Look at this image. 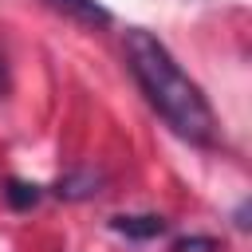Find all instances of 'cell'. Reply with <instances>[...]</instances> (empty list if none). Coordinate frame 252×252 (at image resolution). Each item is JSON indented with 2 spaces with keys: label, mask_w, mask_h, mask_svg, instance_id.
Here are the masks:
<instances>
[{
  "label": "cell",
  "mask_w": 252,
  "mask_h": 252,
  "mask_svg": "<svg viewBox=\"0 0 252 252\" xmlns=\"http://www.w3.org/2000/svg\"><path fill=\"white\" fill-rule=\"evenodd\" d=\"M126 59H130V71H134L138 87L146 91L150 106L169 122L173 134H181L197 146H209L217 138V118H213L209 98L177 67V59L165 51V43L154 32L126 28Z\"/></svg>",
  "instance_id": "cell-1"
},
{
  "label": "cell",
  "mask_w": 252,
  "mask_h": 252,
  "mask_svg": "<svg viewBox=\"0 0 252 252\" xmlns=\"http://www.w3.org/2000/svg\"><path fill=\"white\" fill-rule=\"evenodd\" d=\"M110 228L118 236H130V240H154L161 236L169 224L158 217V213H138V217H110Z\"/></svg>",
  "instance_id": "cell-2"
},
{
  "label": "cell",
  "mask_w": 252,
  "mask_h": 252,
  "mask_svg": "<svg viewBox=\"0 0 252 252\" xmlns=\"http://www.w3.org/2000/svg\"><path fill=\"white\" fill-rule=\"evenodd\" d=\"M98 185H102V173H94V169H79V173L59 177V181H55V193L67 197V201H83V197L98 193Z\"/></svg>",
  "instance_id": "cell-3"
},
{
  "label": "cell",
  "mask_w": 252,
  "mask_h": 252,
  "mask_svg": "<svg viewBox=\"0 0 252 252\" xmlns=\"http://www.w3.org/2000/svg\"><path fill=\"white\" fill-rule=\"evenodd\" d=\"M55 8H67L71 16L87 20V24H110V12L98 4V0H51Z\"/></svg>",
  "instance_id": "cell-4"
},
{
  "label": "cell",
  "mask_w": 252,
  "mask_h": 252,
  "mask_svg": "<svg viewBox=\"0 0 252 252\" xmlns=\"http://www.w3.org/2000/svg\"><path fill=\"white\" fill-rule=\"evenodd\" d=\"M4 197H8V205H12V209H32V205H39L43 189H39V185H32V181L12 177V181H8V189H4Z\"/></svg>",
  "instance_id": "cell-5"
},
{
  "label": "cell",
  "mask_w": 252,
  "mask_h": 252,
  "mask_svg": "<svg viewBox=\"0 0 252 252\" xmlns=\"http://www.w3.org/2000/svg\"><path fill=\"white\" fill-rule=\"evenodd\" d=\"M173 252H217V240H213V236L193 232V236H181V240L173 244Z\"/></svg>",
  "instance_id": "cell-6"
},
{
  "label": "cell",
  "mask_w": 252,
  "mask_h": 252,
  "mask_svg": "<svg viewBox=\"0 0 252 252\" xmlns=\"http://www.w3.org/2000/svg\"><path fill=\"white\" fill-rule=\"evenodd\" d=\"M8 94V59H4V51H0V98Z\"/></svg>",
  "instance_id": "cell-7"
},
{
  "label": "cell",
  "mask_w": 252,
  "mask_h": 252,
  "mask_svg": "<svg viewBox=\"0 0 252 252\" xmlns=\"http://www.w3.org/2000/svg\"><path fill=\"white\" fill-rule=\"evenodd\" d=\"M236 228H248V205L236 209Z\"/></svg>",
  "instance_id": "cell-8"
}]
</instances>
